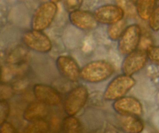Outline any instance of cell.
Listing matches in <instances>:
<instances>
[{"mask_svg": "<svg viewBox=\"0 0 159 133\" xmlns=\"http://www.w3.org/2000/svg\"><path fill=\"white\" fill-rule=\"evenodd\" d=\"M114 65L107 60H95L84 65L80 71V79L86 83L103 82L114 73Z\"/></svg>", "mask_w": 159, "mask_h": 133, "instance_id": "obj_1", "label": "cell"}, {"mask_svg": "<svg viewBox=\"0 0 159 133\" xmlns=\"http://www.w3.org/2000/svg\"><path fill=\"white\" fill-rule=\"evenodd\" d=\"M136 84L132 76L122 74L113 78L107 85L103 98L107 101H114L125 96Z\"/></svg>", "mask_w": 159, "mask_h": 133, "instance_id": "obj_2", "label": "cell"}, {"mask_svg": "<svg viewBox=\"0 0 159 133\" xmlns=\"http://www.w3.org/2000/svg\"><path fill=\"white\" fill-rule=\"evenodd\" d=\"M57 12V6L56 2L48 1L41 3L33 15L31 28L41 31L48 29L54 21Z\"/></svg>", "mask_w": 159, "mask_h": 133, "instance_id": "obj_3", "label": "cell"}, {"mask_svg": "<svg viewBox=\"0 0 159 133\" xmlns=\"http://www.w3.org/2000/svg\"><path fill=\"white\" fill-rule=\"evenodd\" d=\"M142 32L138 24H131L126 27L120 38L118 40V51L121 55H127L138 48Z\"/></svg>", "mask_w": 159, "mask_h": 133, "instance_id": "obj_4", "label": "cell"}, {"mask_svg": "<svg viewBox=\"0 0 159 133\" xmlns=\"http://www.w3.org/2000/svg\"><path fill=\"white\" fill-rule=\"evenodd\" d=\"M89 91L84 86L73 88L67 95L64 102V110L68 115H76L87 103Z\"/></svg>", "mask_w": 159, "mask_h": 133, "instance_id": "obj_5", "label": "cell"}, {"mask_svg": "<svg viewBox=\"0 0 159 133\" xmlns=\"http://www.w3.org/2000/svg\"><path fill=\"white\" fill-rule=\"evenodd\" d=\"M22 40L26 48L36 52L48 53L52 49L51 40L43 31L31 30L23 34Z\"/></svg>", "mask_w": 159, "mask_h": 133, "instance_id": "obj_6", "label": "cell"}, {"mask_svg": "<svg viewBox=\"0 0 159 133\" xmlns=\"http://www.w3.org/2000/svg\"><path fill=\"white\" fill-rule=\"evenodd\" d=\"M148 56L146 50L137 49L127 55L122 62V71L124 74L133 76L143 69L147 64Z\"/></svg>", "mask_w": 159, "mask_h": 133, "instance_id": "obj_7", "label": "cell"}, {"mask_svg": "<svg viewBox=\"0 0 159 133\" xmlns=\"http://www.w3.org/2000/svg\"><path fill=\"white\" fill-rule=\"evenodd\" d=\"M94 16L99 23L101 24H113L124 19L125 12L118 5L106 4L96 8Z\"/></svg>", "mask_w": 159, "mask_h": 133, "instance_id": "obj_8", "label": "cell"}, {"mask_svg": "<svg viewBox=\"0 0 159 133\" xmlns=\"http://www.w3.org/2000/svg\"><path fill=\"white\" fill-rule=\"evenodd\" d=\"M68 18L73 26L82 31H93L97 27L99 23L94 13L80 9L71 11Z\"/></svg>", "mask_w": 159, "mask_h": 133, "instance_id": "obj_9", "label": "cell"}, {"mask_svg": "<svg viewBox=\"0 0 159 133\" xmlns=\"http://www.w3.org/2000/svg\"><path fill=\"white\" fill-rule=\"evenodd\" d=\"M113 108L118 115H143V106L137 98L133 97H123L113 101Z\"/></svg>", "mask_w": 159, "mask_h": 133, "instance_id": "obj_10", "label": "cell"}, {"mask_svg": "<svg viewBox=\"0 0 159 133\" xmlns=\"http://www.w3.org/2000/svg\"><path fill=\"white\" fill-rule=\"evenodd\" d=\"M56 66L59 73L71 82H76L80 78V68L76 61L67 55L59 56L56 60Z\"/></svg>", "mask_w": 159, "mask_h": 133, "instance_id": "obj_11", "label": "cell"}, {"mask_svg": "<svg viewBox=\"0 0 159 133\" xmlns=\"http://www.w3.org/2000/svg\"><path fill=\"white\" fill-rule=\"evenodd\" d=\"M33 93L37 101L48 106H57L61 102L60 93L55 88L47 84L38 83L34 85Z\"/></svg>", "mask_w": 159, "mask_h": 133, "instance_id": "obj_12", "label": "cell"}, {"mask_svg": "<svg viewBox=\"0 0 159 133\" xmlns=\"http://www.w3.org/2000/svg\"><path fill=\"white\" fill-rule=\"evenodd\" d=\"M48 106L46 104L37 100L36 101H33L25 109L23 115V119L29 122L43 119V118L48 115Z\"/></svg>", "mask_w": 159, "mask_h": 133, "instance_id": "obj_13", "label": "cell"}, {"mask_svg": "<svg viewBox=\"0 0 159 133\" xmlns=\"http://www.w3.org/2000/svg\"><path fill=\"white\" fill-rule=\"evenodd\" d=\"M118 119H119L121 128L125 132L130 133H140L144 130V122L139 118V116L119 115Z\"/></svg>", "mask_w": 159, "mask_h": 133, "instance_id": "obj_14", "label": "cell"}, {"mask_svg": "<svg viewBox=\"0 0 159 133\" xmlns=\"http://www.w3.org/2000/svg\"><path fill=\"white\" fill-rule=\"evenodd\" d=\"M135 6L138 17L143 20H148L156 8V0H137Z\"/></svg>", "mask_w": 159, "mask_h": 133, "instance_id": "obj_15", "label": "cell"}, {"mask_svg": "<svg viewBox=\"0 0 159 133\" xmlns=\"http://www.w3.org/2000/svg\"><path fill=\"white\" fill-rule=\"evenodd\" d=\"M75 115H68L62 122V129L66 133H79L82 132V126L80 121Z\"/></svg>", "mask_w": 159, "mask_h": 133, "instance_id": "obj_16", "label": "cell"}, {"mask_svg": "<svg viewBox=\"0 0 159 133\" xmlns=\"http://www.w3.org/2000/svg\"><path fill=\"white\" fill-rule=\"evenodd\" d=\"M126 25V21L124 19L117 23L109 25L107 28V35L109 38L114 41L119 40L127 27Z\"/></svg>", "mask_w": 159, "mask_h": 133, "instance_id": "obj_17", "label": "cell"}, {"mask_svg": "<svg viewBox=\"0 0 159 133\" xmlns=\"http://www.w3.org/2000/svg\"><path fill=\"white\" fill-rule=\"evenodd\" d=\"M51 130V125L43 119L31 121L24 129L25 133H46Z\"/></svg>", "mask_w": 159, "mask_h": 133, "instance_id": "obj_18", "label": "cell"}, {"mask_svg": "<svg viewBox=\"0 0 159 133\" xmlns=\"http://www.w3.org/2000/svg\"><path fill=\"white\" fill-rule=\"evenodd\" d=\"M149 26L153 31H159V6H156L155 10L148 20Z\"/></svg>", "mask_w": 159, "mask_h": 133, "instance_id": "obj_19", "label": "cell"}, {"mask_svg": "<svg viewBox=\"0 0 159 133\" xmlns=\"http://www.w3.org/2000/svg\"><path fill=\"white\" fill-rule=\"evenodd\" d=\"M118 6H120L124 9V12L128 15H132L134 14L135 12L137 13L136 6L133 5V3L130 0H116Z\"/></svg>", "mask_w": 159, "mask_h": 133, "instance_id": "obj_20", "label": "cell"}, {"mask_svg": "<svg viewBox=\"0 0 159 133\" xmlns=\"http://www.w3.org/2000/svg\"><path fill=\"white\" fill-rule=\"evenodd\" d=\"M10 113V106L7 100H0V123L6 121Z\"/></svg>", "mask_w": 159, "mask_h": 133, "instance_id": "obj_21", "label": "cell"}, {"mask_svg": "<svg viewBox=\"0 0 159 133\" xmlns=\"http://www.w3.org/2000/svg\"><path fill=\"white\" fill-rule=\"evenodd\" d=\"M148 59L155 65H159V46L152 45L147 50Z\"/></svg>", "mask_w": 159, "mask_h": 133, "instance_id": "obj_22", "label": "cell"}, {"mask_svg": "<svg viewBox=\"0 0 159 133\" xmlns=\"http://www.w3.org/2000/svg\"><path fill=\"white\" fill-rule=\"evenodd\" d=\"M14 89L12 86L9 84L2 83L1 87H0V95H1V100H7L9 98L12 97L13 95Z\"/></svg>", "mask_w": 159, "mask_h": 133, "instance_id": "obj_23", "label": "cell"}, {"mask_svg": "<svg viewBox=\"0 0 159 133\" xmlns=\"http://www.w3.org/2000/svg\"><path fill=\"white\" fill-rule=\"evenodd\" d=\"M82 2L83 0H65L64 5H65V9L71 12V11L79 9L82 6Z\"/></svg>", "mask_w": 159, "mask_h": 133, "instance_id": "obj_24", "label": "cell"}, {"mask_svg": "<svg viewBox=\"0 0 159 133\" xmlns=\"http://www.w3.org/2000/svg\"><path fill=\"white\" fill-rule=\"evenodd\" d=\"M153 45V43H152V39L148 34H144V35L141 36V40H140L139 47L138 48L140 49L146 50L147 51L151 46Z\"/></svg>", "mask_w": 159, "mask_h": 133, "instance_id": "obj_25", "label": "cell"}, {"mask_svg": "<svg viewBox=\"0 0 159 133\" xmlns=\"http://www.w3.org/2000/svg\"><path fill=\"white\" fill-rule=\"evenodd\" d=\"M1 133H15L16 132V129L12 126L11 123L8 122L7 121H5L1 123V127H0Z\"/></svg>", "mask_w": 159, "mask_h": 133, "instance_id": "obj_26", "label": "cell"}, {"mask_svg": "<svg viewBox=\"0 0 159 133\" xmlns=\"http://www.w3.org/2000/svg\"><path fill=\"white\" fill-rule=\"evenodd\" d=\"M50 1H52V2H61V1H62V0H50Z\"/></svg>", "mask_w": 159, "mask_h": 133, "instance_id": "obj_27", "label": "cell"}]
</instances>
